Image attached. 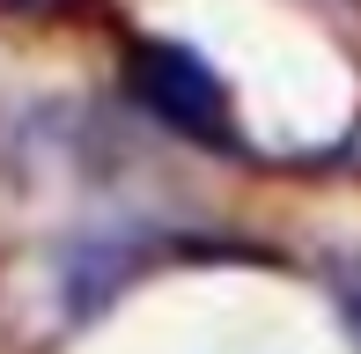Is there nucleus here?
<instances>
[{"label":"nucleus","mask_w":361,"mask_h":354,"mask_svg":"<svg viewBox=\"0 0 361 354\" xmlns=\"http://www.w3.org/2000/svg\"><path fill=\"white\" fill-rule=\"evenodd\" d=\"M133 96L185 140H207V148L228 140V89L185 44H133Z\"/></svg>","instance_id":"1"},{"label":"nucleus","mask_w":361,"mask_h":354,"mask_svg":"<svg viewBox=\"0 0 361 354\" xmlns=\"http://www.w3.org/2000/svg\"><path fill=\"white\" fill-rule=\"evenodd\" d=\"M332 295H339V310H347V325L361 340V259H332Z\"/></svg>","instance_id":"2"}]
</instances>
